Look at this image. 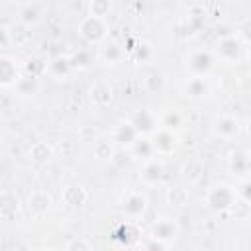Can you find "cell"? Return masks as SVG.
Wrapping results in <instances>:
<instances>
[{"instance_id": "11", "label": "cell", "mask_w": 251, "mask_h": 251, "mask_svg": "<svg viewBox=\"0 0 251 251\" xmlns=\"http://www.w3.org/2000/svg\"><path fill=\"white\" fill-rule=\"evenodd\" d=\"M20 76L22 65L10 55H0V88H14Z\"/></svg>"}, {"instance_id": "21", "label": "cell", "mask_w": 251, "mask_h": 251, "mask_svg": "<svg viewBox=\"0 0 251 251\" xmlns=\"http://www.w3.org/2000/svg\"><path fill=\"white\" fill-rule=\"evenodd\" d=\"M157 122H159V127H165V129L178 133L184 126V114L180 110H175V108H163L157 114Z\"/></svg>"}, {"instance_id": "27", "label": "cell", "mask_w": 251, "mask_h": 251, "mask_svg": "<svg viewBox=\"0 0 251 251\" xmlns=\"http://www.w3.org/2000/svg\"><path fill=\"white\" fill-rule=\"evenodd\" d=\"M10 29V41H12V47H18V49H24V47H27L29 43H31V37H33V33H31V27H27V25H24V24H16V25H12V27H8Z\"/></svg>"}, {"instance_id": "26", "label": "cell", "mask_w": 251, "mask_h": 251, "mask_svg": "<svg viewBox=\"0 0 251 251\" xmlns=\"http://www.w3.org/2000/svg\"><path fill=\"white\" fill-rule=\"evenodd\" d=\"M167 204L175 210H182L188 206V200H190V194H188V188L184 184H176V186H171L167 188Z\"/></svg>"}, {"instance_id": "8", "label": "cell", "mask_w": 251, "mask_h": 251, "mask_svg": "<svg viewBox=\"0 0 251 251\" xmlns=\"http://www.w3.org/2000/svg\"><path fill=\"white\" fill-rule=\"evenodd\" d=\"M178 235H180V226H178V222L175 218H167V216L159 218L149 227V237L159 239V241H163L167 245H171Z\"/></svg>"}, {"instance_id": "12", "label": "cell", "mask_w": 251, "mask_h": 251, "mask_svg": "<svg viewBox=\"0 0 251 251\" xmlns=\"http://www.w3.org/2000/svg\"><path fill=\"white\" fill-rule=\"evenodd\" d=\"M61 202L71 210H78L88 202V192H86V188L82 184L69 182L61 190Z\"/></svg>"}, {"instance_id": "24", "label": "cell", "mask_w": 251, "mask_h": 251, "mask_svg": "<svg viewBox=\"0 0 251 251\" xmlns=\"http://www.w3.org/2000/svg\"><path fill=\"white\" fill-rule=\"evenodd\" d=\"M16 92L24 98H29V96H35L41 88V78L39 76H33V75H27L22 71V76L18 78V82L14 84Z\"/></svg>"}, {"instance_id": "35", "label": "cell", "mask_w": 251, "mask_h": 251, "mask_svg": "<svg viewBox=\"0 0 251 251\" xmlns=\"http://www.w3.org/2000/svg\"><path fill=\"white\" fill-rule=\"evenodd\" d=\"M65 249L67 251H90L92 243L86 237H73V239H69L65 243Z\"/></svg>"}, {"instance_id": "22", "label": "cell", "mask_w": 251, "mask_h": 251, "mask_svg": "<svg viewBox=\"0 0 251 251\" xmlns=\"http://www.w3.org/2000/svg\"><path fill=\"white\" fill-rule=\"evenodd\" d=\"M27 157H29V161H31L33 165L43 167V165H47V163L55 157V149H53V145L47 143V141H35V143L29 147Z\"/></svg>"}, {"instance_id": "13", "label": "cell", "mask_w": 251, "mask_h": 251, "mask_svg": "<svg viewBox=\"0 0 251 251\" xmlns=\"http://www.w3.org/2000/svg\"><path fill=\"white\" fill-rule=\"evenodd\" d=\"M88 96H90V102L98 108H106L112 104L114 100V86L110 84V80L106 78H96L92 84H90V90H88Z\"/></svg>"}, {"instance_id": "17", "label": "cell", "mask_w": 251, "mask_h": 251, "mask_svg": "<svg viewBox=\"0 0 251 251\" xmlns=\"http://www.w3.org/2000/svg\"><path fill=\"white\" fill-rule=\"evenodd\" d=\"M163 176H165V167L161 161L151 159V161H145L141 163V169H139V180L145 184V186H157L163 182Z\"/></svg>"}, {"instance_id": "7", "label": "cell", "mask_w": 251, "mask_h": 251, "mask_svg": "<svg viewBox=\"0 0 251 251\" xmlns=\"http://www.w3.org/2000/svg\"><path fill=\"white\" fill-rule=\"evenodd\" d=\"M210 131L218 139H235L241 131V122L231 114H220L212 120Z\"/></svg>"}, {"instance_id": "4", "label": "cell", "mask_w": 251, "mask_h": 251, "mask_svg": "<svg viewBox=\"0 0 251 251\" xmlns=\"http://www.w3.org/2000/svg\"><path fill=\"white\" fill-rule=\"evenodd\" d=\"M216 57L210 49H194L188 53L186 57V71L190 75H200V76H208L214 67H216Z\"/></svg>"}, {"instance_id": "28", "label": "cell", "mask_w": 251, "mask_h": 251, "mask_svg": "<svg viewBox=\"0 0 251 251\" xmlns=\"http://www.w3.org/2000/svg\"><path fill=\"white\" fill-rule=\"evenodd\" d=\"M41 16H43V14H41V10H39L35 4H27V6H24V8L20 10L18 22L24 24V25H27V27H35V25H39Z\"/></svg>"}, {"instance_id": "14", "label": "cell", "mask_w": 251, "mask_h": 251, "mask_svg": "<svg viewBox=\"0 0 251 251\" xmlns=\"http://www.w3.org/2000/svg\"><path fill=\"white\" fill-rule=\"evenodd\" d=\"M204 173H206V167H204V163L200 159H188L178 169V176L184 182V186H196V184H200L202 178H204Z\"/></svg>"}, {"instance_id": "32", "label": "cell", "mask_w": 251, "mask_h": 251, "mask_svg": "<svg viewBox=\"0 0 251 251\" xmlns=\"http://www.w3.org/2000/svg\"><path fill=\"white\" fill-rule=\"evenodd\" d=\"M143 86H145L147 92H159V90H163V86H165V78H163L161 73L153 71V73H149V75L143 78Z\"/></svg>"}, {"instance_id": "18", "label": "cell", "mask_w": 251, "mask_h": 251, "mask_svg": "<svg viewBox=\"0 0 251 251\" xmlns=\"http://www.w3.org/2000/svg\"><path fill=\"white\" fill-rule=\"evenodd\" d=\"M51 206H53V198H51V194L45 192V190H33V192H29L27 202H25L27 212H29L31 216H35V218L45 216V214L51 210Z\"/></svg>"}, {"instance_id": "10", "label": "cell", "mask_w": 251, "mask_h": 251, "mask_svg": "<svg viewBox=\"0 0 251 251\" xmlns=\"http://www.w3.org/2000/svg\"><path fill=\"white\" fill-rule=\"evenodd\" d=\"M139 137L137 129L133 127V124L127 120H120L116 124V127L112 129V135H110V141L118 147V149H129L133 145V141Z\"/></svg>"}, {"instance_id": "23", "label": "cell", "mask_w": 251, "mask_h": 251, "mask_svg": "<svg viewBox=\"0 0 251 251\" xmlns=\"http://www.w3.org/2000/svg\"><path fill=\"white\" fill-rule=\"evenodd\" d=\"M71 73H73V67H71L69 57L57 55V57L47 61V75L49 76H53L57 80H65V78H69Z\"/></svg>"}, {"instance_id": "9", "label": "cell", "mask_w": 251, "mask_h": 251, "mask_svg": "<svg viewBox=\"0 0 251 251\" xmlns=\"http://www.w3.org/2000/svg\"><path fill=\"white\" fill-rule=\"evenodd\" d=\"M149 208V200L145 196V192L141 190H131L127 192V196L122 200V214L127 218V220H137V218H143L145 212Z\"/></svg>"}, {"instance_id": "39", "label": "cell", "mask_w": 251, "mask_h": 251, "mask_svg": "<svg viewBox=\"0 0 251 251\" xmlns=\"http://www.w3.org/2000/svg\"><path fill=\"white\" fill-rule=\"evenodd\" d=\"M224 2H226V4H237L239 0H224Z\"/></svg>"}, {"instance_id": "19", "label": "cell", "mask_w": 251, "mask_h": 251, "mask_svg": "<svg viewBox=\"0 0 251 251\" xmlns=\"http://www.w3.org/2000/svg\"><path fill=\"white\" fill-rule=\"evenodd\" d=\"M22 210L20 196L14 190H0V218L14 220Z\"/></svg>"}, {"instance_id": "31", "label": "cell", "mask_w": 251, "mask_h": 251, "mask_svg": "<svg viewBox=\"0 0 251 251\" xmlns=\"http://www.w3.org/2000/svg\"><path fill=\"white\" fill-rule=\"evenodd\" d=\"M112 12V0H90L88 2V14L96 18H108Z\"/></svg>"}, {"instance_id": "37", "label": "cell", "mask_w": 251, "mask_h": 251, "mask_svg": "<svg viewBox=\"0 0 251 251\" xmlns=\"http://www.w3.org/2000/svg\"><path fill=\"white\" fill-rule=\"evenodd\" d=\"M12 47V41H10V29L0 25V51L2 49H10Z\"/></svg>"}, {"instance_id": "1", "label": "cell", "mask_w": 251, "mask_h": 251, "mask_svg": "<svg viewBox=\"0 0 251 251\" xmlns=\"http://www.w3.org/2000/svg\"><path fill=\"white\" fill-rule=\"evenodd\" d=\"M235 202V184L229 182H212L204 192V204L214 212H229Z\"/></svg>"}, {"instance_id": "30", "label": "cell", "mask_w": 251, "mask_h": 251, "mask_svg": "<svg viewBox=\"0 0 251 251\" xmlns=\"http://www.w3.org/2000/svg\"><path fill=\"white\" fill-rule=\"evenodd\" d=\"M92 151H94V157L96 159H100V161H112V157L116 153V145L110 139H98V141H94Z\"/></svg>"}, {"instance_id": "16", "label": "cell", "mask_w": 251, "mask_h": 251, "mask_svg": "<svg viewBox=\"0 0 251 251\" xmlns=\"http://www.w3.org/2000/svg\"><path fill=\"white\" fill-rule=\"evenodd\" d=\"M227 169H229V173H231L237 180L249 178V171H251L249 151H245V149H235V151H231L229 157H227Z\"/></svg>"}, {"instance_id": "36", "label": "cell", "mask_w": 251, "mask_h": 251, "mask_svg": "<svg viewBox=\"0 0 251 251\" xmlns=\"http://www.w3.org/2000/svg\"><path fill=\"white\" fill-rule=\"evenodd\" d=\"M251 182H249V178H243V180H239V184L235 186V192H237V198L239 200H245V202H249L251 200Z\"/></svg>"}, {"instance_id": "6", "label": "cell", "mask_w": 251, "mask_h": 251, "mask_svg": "<svg viewBox=\"0 0 251 251\" xmlns=\"http://www.w3.org/2000/svg\"><path fill=\"white\" fill-rule=\"evenodd\" d=\"M151 145L155 149V153L159 157H167V155H173L176 153L180 141H178V133L176 131H171V129H165V127H157L151 135Z\"/></svg>"}, {"instance_id": "33", "label": "cell", "mask_w": 251, "mask_h": 251, "mask_svg": "<svg viewBox=\"0 0 251 251\" xmlns=\"http://www.w3.org/2000/svg\"><path fill=\"white\" fill-rule=\"evenodd\" d=\"M69 61H71V67H73V69H88L90 63H92V55L82 49V51L73 53V55L69 57Z\"/></svg>"}, {"instance_id": "34", "label": "cell", "mask_w": 251, "mask_h": 251, "mask_svg": "<svg viewBox=\"0 0 251 251\" xmlns=\"http://www.w3.org/2000/svg\"><path fill=\"white\" fill-rule=\"evenodd\" d=\"M151 55H153V47H151L149 43H145V41H141V43H137L135 47H131V57H133L135 61L145 63L147 59H151Z\"/></svg>"}, {"instance_id": "29", "label": "cell", "mask_w": 251, "mask_h": 251, "mask_svg": "<svg viewBox=\"0 0 251 251\" xmlns=\"http://www.w3.org/2000/svg\"><path fill=\"white\" fill-rule=\"evenodd\" d=\"M22 71L41 78L43 75H47V61L41 57H29L25 63H22Z\"/></svg>"}, {"instance_id": "38", "label": "cell", "mask_w": 251, "mask_h": 251, "mask_svg": "<svg viewBox=\"0 0 251 251\" xmlns=\"http://www.w3.org/2000/svg\"><path fill=\"white\" fill-rule=\"evenodd\" d=\"M235 35L241 39V43H243V45H247V43H249V20H245V22L241 24L239 33H235Z\"/></svg>"}, {"instance_id": "3", "label": "cell", "mask_w": 251, "mask_h": 251, "mask_svg": "<svg viewBox=\"0 0 251 251\" xmlns=\"http://www.w3.org/2000/svg\"><path fill=\"white\" fill-rule=\"evenodd\" d=\"M76 31L78 35L90 43V45H100L108 39V33H110V27H108V22L106 18H96V16H84L78 25H76Z\"/></svg>"}, {"instance_id": "25", "label": "cell", "mask_w": 251, "mask_h": 251, "mask_svg": "<svg viewBox=\"0 0 251 251\" xmlns=\"http://www.w3.org/2000/svg\"><path fill=\"white\" fill-rule=\"evenodd\" d=\"M100 59L106 65H120L126 57V47L116 43V41H108V43H100Z\"/></svg>"}, {"instance_id": "5", "label": "cell", "mask_w": 251, "mask_h": 251, "mask_svg": "<svg viewBox=\"0 0 251 251\" xmlns=\"http://www.w3.org/2000/svg\"><path fill=\"white\" fill-rule=\"evenodd\" d=\"M180 94L186 96L188 100L200 102V100H206L212 94V84H210L208 76L190 75L188 78H184L180 82Z\"/></svg>"}, {"instance_id": "40", "label": "cell", "mask_w": 251, "mask_h": 251, "mask_svg": "<svg viewBox=\"0 0 251 251\" xmlns=\"http://www.w3.org/2000/svg\"><path fill=\"white\" fill-rule=\"evenodd\" d=\"M8 2H24V0H8Z\"/></svg>"}, {"instance_id": "2", "label": "cell", "mask_w": 251, "mask_h": 251, "mask_svg": "<svg viewBox=\"0 0 251 251\" xmlns=\"http://www.w3.org/2000/svg\"><path fill=\"white\" fill-rule=\"evenodd\" d=\"M243 49H245V45L241 43V39L235 33H227L216 41L212 53H214L216 61H222L226 65H237L243 57Z\"/></svg>"}, {"instance_id": "15", "label": "cell", "mask_w": 251, "mask_h": 251, "mask_svg": "<svg viewBox=\"0 0 251 251\" xmlns=\"http://www.w3.org/2000/svg\"><path fill=\"white\" fill-rule=\"evenodd\" d=\"M129 122L133 124V127L137 129L139 135H151L157 127H159V122H157V112L153 110H135L131 116H129Z\"/></svg>"}, {"instance_id": "20", "label": "cell", "mask_w": 251, "mask_h": 251, "mask_svg": "<svg viewBox=\"0 0 251 251\" xmlns=\"http://www.w3.org/2000/svg\"><path fill=\"white\" fill-rule=\"evenodd\" d=\"M127 151H129V157L135 159L137 163H145V161H151V159L157 157V153H155V149L151 145L149 135H139Z\"/></svg>"}]
</instances>
